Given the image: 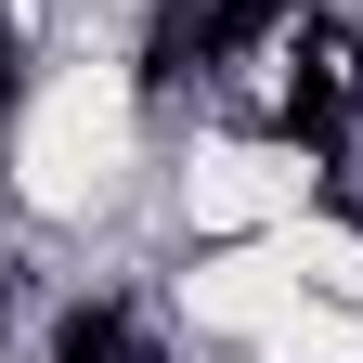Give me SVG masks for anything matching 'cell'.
Here are the masks:
<instances>
[{"instance_id": "3957f363", "label": "cell", "mask_w": 363, "mask_h": 363, "mask_svg": "<svg viewBox=\"0 0 363 363\" xmlns=\"http://www.w3.org/2000/svg\"><path fill=\"white\" fill-rule=\"evenodd\" d=\"M52 363H143V337H130V311H65Z\"/></svg>"}, {"instance_id": "7a4b0ae2", "label": "cell", "mask_w": 363, "mask_h": 363, "mask_svg": "<svg viewBox=\"0 0 363 363\" xmlns=\"http://www.w3.org/2000/svg\"><path fill=\"white\" fill-rule=\"evenodd\" d=\"M220 52H234V26H220V0H169V13L143 26V91H182V78H208Z\"/></svg>"}, {"instance_id": "6da1fadb", "label": "cell", "mask_w": 363, "mask_h": 363, "mask_svg": "<svg viewBox=\"0 0 363 363\" xmlns=\"http://www.w3.org/2000/svg\"><path fill=\"white\" fill-rule=\"evenodd\" d=\"M363 104V39L350 26H298V78H286V130H311V143H325V130Z\"/></svg>"}, {"instance_id": "277c9868", "label": "cell", "mask_w": 363, "mask_h": 363, "mask_svg": "<svg viewBox=\"0 0 363 363\" xmlns=\"http://www.w3.org/2000/svg\"><path fill=\"white\" fill-rule=\"evenodd\" d=\"M220 26H234V52H247V39H272V26H298V0H220Z\"/></svg>"}]
</instances>
